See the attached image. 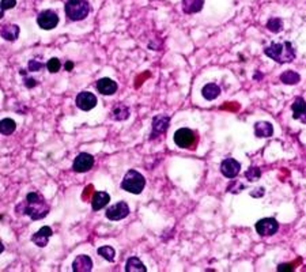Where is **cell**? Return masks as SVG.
I'll return each instance as SVG.
<instances>
[{
    "instance_id": "1",
    "label": "cell",
    "mask_w": 306,
    "mask_h": 272,
    "mask_svg": "<svg viewBox=\"0 0 306 272\" xmlns=\"http://www.w3.org/2000/svg\"><path fill=\"white\" fill-rule=\"evenodd\" d=\"M18 214L28 215L33 221H39L48 215L49 212V206L43 196L37 192H32L26 196V199L22 203H19L17 206Z\"/></svg>"
},
{
    "instance_id": "2",
    "label": "cell",
    "mask_w": 306,
    "mask_h": 272,
    "mask_svg": "<svg viewBox=\"0 0 306 272\" xmlns=\"http://www.w3.org/2000/svg\"><path fill=\"white\" fill-rule=\"evenodd\" d=\"M264 53L267 54L269 59L278 61L280 64L283 63H291L297 57L294 45L289 41L284 43H272L264 49Z\"/></svg>"
},
{
    "instance_id": "3",
    "label": "cell",
    "mask_w": 306,
    "mask_h": 272,
    "mask_svg": "<svg viewBox=\"0 0 306 272\" xmlns=\"http://www.w3.org/2000/svg\"><path fill=\"white\" fill-rule=\"evenodd\" d=\"M144 186H146V179L143 177V174H140L136 170L127 172L124 180L121 182V188L127 190V192H130V193H133V195L142 193Z\"/></svg>"
},
{
    "instance_id": "4",
    "label": "cell",
    "mask_w": 306,
    "mask_h": 272,
    "mask_svg": "<svg viewBox=\"0 0 306 272\" xmlns=\"http://www.w3.org/2000/svg\"><path fill=\"white\" fill-rule=\"evenodd\" d=\"M90 11L91 8L86 0H68L66 3V15L71 21H83Z\"/></svg>"
},
{
    "instance_id": "5",
    "label": "cell",
    "mask_w": 306,
    "mask_h": 272,
    "mask_svg": "<svg viewBox=\"0 0 306 272\" xmlns=\"http://www.w3.org/2000/svg\"><path fill=\"white\" fill-rule=\"evenodd\" d=\"M175 143L181 148H192L196 143V135L193 134V131L188 128H180L175 131Z\"/></svg>"
},
{
    "instance_id": "6",
    "label": "cell",
    "mask_w": 306,
    "mask_h": 272,
    "mask_svg": "<svg viewBox=\"0 0 306 272\" xmlns=\"http://www.w3.org/2000/svg\"><path fill=\"white\" fill-rule=\"evenodd\" d=\"M37 23L44 30H52L59 23V15L53 10L41 11L37 16Z\"/></svg>"
},
{
    "instance_id": "7",
    "label": "cell",
    "mask_w": 306,
    "mask_h": 272,
    "mask_svg": "<svg viewBox=\"0 0 306 272\" xmlns=\"http://www.w3.org/2000/svg\"><path fill=\"white\" fill-rule=\"evenodd\" d=\"M279 223L273 218H264L256 223V231L262 237H269L278 233Z\"/></svg>"
},
{
    "instance_id": "8",
    "label": "cell",
    "mask_w": 306,
    "mask_h": 272,
    "mask_svg": "<svg viewBox=\"0 0 306 272\" xmlns=\"http://www.w3.org/2000/svg\"><path fill=\"white\" fill-rule=\"evenodd\" d=\"M130 215V207L126 201H119L106 210V218L109 221H121Z\"/></svg>"
},
{
    "instance_id": "9",
    "label": "cell",
    "mask_w": 306,
    "mask_h": 272,
    "mask_svg": "<svg viewBox=\"0 0 306 272\" xmlns=\"http://www.w3.org/2000/svg\"><path fill=\"white\" fill-rule=\"evenodd\" d=\"M93 155H90L87 152H81V154H78V157L75 158L72 169H74L77 173H86V172H88L90 169L93 168Z\"/></svg>"
},
{
    "instance_id": "10",
    "label": "cell",
    "mask_w": 306,
    "mask_h": 272,
    "mask_svg": "<svg viewBox=\"0 0 306 272\" xmlns=\"http://www.w3.org/2000/svg\"><path fill=\"white\" fill-rule=\"evenodd\" d=\"M75 103H77V106L81 109V110L87 112V110H91L93 108H95V105H97V98H95V95H94L93 92L82 91L78 94L77 99H75Z\"/></svg>"
},
{
    "instance_id": "11",
    "label": "cell",
    "mask_w": 306,
    "mask_h": 272,
    "mask_svg": "<svg viewBox=\"0 0 306 272\" xmlns=\"http://www.w3.org/2000/svg\"><path fill=\"white\" fill-rule=\"evenodd\" d=\"M240 170L241 163L238 161H235L234 158H227L220 163V172L227 179H234L235 176L240 173Z\"/></svg>"
},
{
    "instance_id": "12",
    "label": "cell",
    "mask_w": 306,
    "mask_h": 272,
    "mask_svg": "<svg viewBox=\"0 0 306 272\" xmlns=\"http://www.w3.org/2000/svg\"><path fill=\"white\" fill-rule=\"evenodd\" d=\"M170 125L169 116H165V114H158L155 116L153 120V134L151 137H157L158 135H162L164 132L168 131Z\"/></svg>"
},
{
    "instance_id": "13",
    "label": "cell",
    "mask_w": 306,
    "mask_h": 272,
    "mask_svg": "<svg viewBox=\"0 0 306 272\" xmlns=\"http://www.w3.org/2000/svg\"><path fill=\"white\" fill-rule=\"evenodd\" d=\"M52 234H53L52 228H50L49 226H44V227L40 228L37 233L33 234L32 241H33L37 246H40V248H45V246L48 245V242H49V238L52 237Z\"/></svg>"
},
{
    "instance_id": "14",
    "label": "cell",
    "mask_w": 306,
    "mask_h": 272,
    "mask_svg": "<svg viewBox=\"0 0 306 272\" xmlns=\"http://www.w3.org/2000/svg\"><path fill=\"white\" fill-rule=\"evenodd\" d=\"M293 109V117L295 120H300L301 123L306 124V101L302 97H297L291 105Z\"/></svg>"
},
{
    "instance_id": "15",
    "label": "cell",
    "mask_w": 306,
    "mask_h": 272,
    "mask_svg": "<svg viewBox=\"0 0 306 272\" xmlns=\"http://www.w3.org/2000/svg\"><path fill=\"white\" fill-rule=\"evenodd\" d=\"M93 270V260L86 255H79L72 263L74 272H90Z\"/></svg>"
},
{
    "instance_id": "16",
    "label": "cell",
    "mask_w": 306,
    "mask_h": 272,
    "mask_svg": "<svg viewBox=\"0 0 306 272\" xmlns=\"http://www.w3.org/2000/svg\"><path fill=\"white\" fill-rule=\"evenodd\" d=\"M97 90L104 95H112L117 91V83L110 78H102L97 82Z\"/></svg>"
},
{
    "instance_id": "17",
    "label": "cell",
    "mask_w": 306,
    "mask_h": 272,
    "mask_svg": "<svg viewBox=\"0 0 306 272\" xmlns=\"http://www.w3.org/2000/svg\"><path fill=\"white\" fill-rule=\"evenodd\" d=\"M255 135L257 137H271L273 135V127L268 121H259L255 124Z\"/></svg>"
},
{
    "instance_id": "18",
    "label": "cell",
    "mask_w": 306,
    "mask_h": 272,
    "mask_svg": "<svg viewBox=\"0 0 306 272\" xmlns=\"http://www.w3.org/2000/svg\"><path fill=\"white\" fill-rule=\"evenodd\" d=\"M204 0H182V11L185 14H196L202 11Z\"/></svg>"
},
{
    "instance_id": "19",
    "label": "cell",
    "mask_w": 306,
    "mask_h": 272,
    "mask_svg": "<svg viewBox=\"0 0 306 272\" xmlns=\"http://www.w3.org/2000/svg\"><path fill=\"white\" fill-rule=\"evenodd\" d=\"M109 201H110L109 193H106V192H95V195H94L93 197V201H91L93 210L94 211H98L101 208H104Z\"/></svg>"
},
{
    "instance_id": "20",
    "label": "cell",
    "mask_w": 306,
    "mask_h": 272,
    "mask_svg": "<svg viewBox=\"0 0 306 272\" xmlns=\"http://www.w3.org/2000/svg\"><path fill=\"white\" fill-rule=\"evenodd\" d=\"M19 36V26L18 25H4L1 27V37L7 41H15Z\"/></svg>"
},
{
    "instance_id": "21",
    "label": "cell",
    "mask_w": 306,
    "mask_h": 272,
    "mask_svg": "<svg viewBox=\"0 0 306 272\" xmlns=\"http://www.w3.org/2000/svg\"><path fill=\"white\" fill-rule=\"evenodd\" d=\"M202 94L206 99L213 101V99L219 97V94H220V87H219L218 85H215V83H208V85H206V86L203 87Z\"/></svg>"
},
{
    "instance_id": "22",
    "label": "cell",
    "mask_w": 306,
    "mask_h": 272,
    "mask_svg": "<svg viewBox=\"0 0 306 272\" xmlns=\"http://www.w3.org/2000/svg\"><path fill=\"white\" fill-rule=\"evenodd\" d=\"M126 271L127 272H146L147 268L144 267L142 261L139 260L137 257H130L127 260L126 264Z\"/></svg>"
},
{
    "instance_id": "23",
    "label": "cell",
    "mask_w": 306,
    "mask_h": 272,
    "mask_svg": "<svg viewBox=\"0 0 306 272\" xmlns=\"http://www.w3.org/2000/svg\"><path fill=\"white\" fill-rule=\"evenodd\" d=\"M112 117L115 120H119V121L127 120L130 117V109L127 108L126 105H123V103H117L113 108V110H112Z\"/></svg>"
},
{
    "instance_id": "24",
    "label": "cell",
    "mask_w": 306,
    "mask_h": 272,
    "mask_svg": "<svg viewBox=\"0 0 306 272\" xmlns=\"http://www.w3.org/2000/svg\"><path fill=\"white\" fill-rule=\"evenodd\" d=\"M280 81L283 82L284 85H297L301 81L300 74H297L295 71H284L283 74L280 75Z\"/></svg>"
},
{
    "instance_id": "25",
    "label": "cell",
    "mask_w": 306,
    "mask_h": 272,
    "mask_svg": "<svg viewBox=\"0 0 306 272\" xmlns=\"http://www.w3.org/2000/svg\"><path fill=\"white\" fill-rule=\"evenodd\" d=\"M17 130V124L15 121L11 119H3L0 123V131L3 135H11L14 131Z\"/></svg>"
},
{
    "instance_id": "26",
    "label": "cell",
    "mask_w": 306,
    "mask_h": 272,
    "mask_svg": "<svg viewBox=\"0 0 306 272\" xmlns=\"http://www.w3.org/2000/svg\"><path fill=\"white\" fill-rule=\"evenodd\" d=\"M98 255L99 256H102L104 257L105 260H108V261H115V256H116V252L115 249L112 248V246H101V248H98Z\"/></svg>"
},
{
    "instance_id": "27",
    "label": "cell",
    "mask_w": 306,
    "mask_h": 272,
    "mask_svg": "<svg viewBox=\"0 0 306 272\" xmlns=\"http://www.w3.org/2000/svg\"><path fill=\"white\" fill-rule=\"evenodd\" d=\"M245 177L249 181H257V180L262 177V170L257 168V166H251L245 172Z\"/></svg>"
},
{
    "instance_id": "28",
    "label": "cell",
    "mask_w": 306,
    "mask_h": 272,
    "mask_svg": "<svg viewBox=\"0 0 306 272\" xmlns=\"http://www.w3.org/2000/svg\"><path fill=\"white\" fill-rule=\"evenodd\" d=\"M267 27L268 30H271V32L279 33L282 30V27H283L282 26V19H279V18H271V19L268 21Z\"/></svg>"
},
{
    "instance_id": "29",
    "label": "cell",
    "mask_w": 306,
    "mask_h": 272,
    "mask_svg": "<svg viewBox=\"0 0 306 272\" xmlns=\"http://www.w3.org/2000/svg\"><path fill=\"white\" fill-rule=\"evenodd\" d=\"M61 67V63L60 60L56 59V57H52V59L46 63V68H48V71L49 72H52V74H55V72H57V71L60 70Z\"/></svg>"
},
{
    "instance_id": "30",
    "label": "cell",
    "mask_w": 306,
    "mask_h": 272,
    "mask_svg": "<svg viewBox=\"0 0 306 272\" xmlns=\"http://www.w3.org/2000/svg\"><path fill=\"white\" fill-rule=\"evenodd\" d=\"M244 188H245V185L241 184L240 181H237V180H233L227 186V190L231 193H240L241 189H244Z\"/></svg>"
},
{
    "instance_id": "31",
    "label": "cell",
    "mask_w": 306,
    "mask_h": 272,
    "mask_svg": "<svg viewBox=\"0 0 306 272\" xmlns=\"http://www.w3.org/2000/svg\"><path fill=\"white\" fill-rule=\"evenodd\" d=\"M29 70L32 71V72H39L43 67H44V63L43 61H40V60L37 59H32L30 61H29Z\"/></svg>"
},
{
    "instance_id": "32",
    "label": "cell",
    "mask_w": 306,
    "mask_h": 272,
    "mask_svg": "<svg viewBox=\"0 0 306 272\" xmlns=\"http://www.w3.org/2000/svg\"><path fill=\"white\" fill-rule=\"evenodd\" d=\"M17 5V0H1V16L4 14V11L14 8Z\"/></svg>"
},
{
    "instance_id": "33",
    "label": "cell",
    "mask_w": 306,
    "mask_h": 272,
    "mask_svg": "<svg viewBox=\"0 0 306 272\" xmlns=\"http://www.w3.org/2000/svg\"><path fill=\"white\" fill-rule=\"evenodd\" d=\"M264 193H265V189H264L262 186H260V188H256L255 190H252L251 196L252 197H262Z\"/></svg>"
},
{
    "instance_id": "34",
    "label": "cell",
    "mask_w": 306,
    "mask_h": 272,
    "mask_svg": "<svg viewBox=\"0 0 306 272\" xmlns=\"http://www.w3.org/2000/svg\"><path fill=\"white\" fill-rule=\"evenodd\" d=\"M294 268H293V266L291 264H280V266L278 267V271L279 272H283V271H293Z\"/></svg>"
},
{
    "instance_id": "35",
    "label": "cell",
    "mask_w": 306,
    "mask_h": 272,
    "mask_svg": "<svg viewBox=\"0 0 306 272\" xmlns=\"http://www.w3.org/2000/svg\"><path fill=\"white\" fill-rule=\"evenodd\" d=\"M25 86L29 87V89H32V87L37 86V81H36V79H32V78H26V81H25Z\"/></svg>"
},
{
    "instance_id": "36",
    "label": "cell",
    "mask_w": 306,
    "mask_h": 272,
    "mask_svg": "<svg viewBox=\"0 0 306 272\" xmlns=\"http://www.w3.org/2000/svg\"><path fill=\"white\" fill-rule=\"evenodd\" d=\"M72 68H74V63H72V61H67V63H66V70L67 71H71Z\"/></svg>"
}]
</instances>
